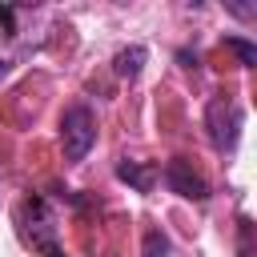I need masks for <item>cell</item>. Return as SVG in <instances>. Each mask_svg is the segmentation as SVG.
<instances>
[{
  "instance_id": "6da1fadb",
  "label": "cell",
  "mask_w": 257,
  "mask_h": 257,
  "mask_svg": "<svg viewBox=\"0 0 257 257\" xmlns=\"http://www.w3.org/2000/svg\"><path fill=\"white\" fill-rule=\"evenodd\" d=\"M205 133L217 153H233L241 141V104L233 96H213L205 104Z\"/></svg>"
},
{
  "instance_id": "7a4b0ae2",
  "label": "cell",
  "mask_w": 257,
  "mask_h": 257,
  "mask_svg": "<svg viewBox=\"0 0 257 257\" xmlns=\"http://www.w3.org/2000/svg\"><path fill=\"white\" fill-rule=\"evenodd\" d=\"M60 141H64V157L68 161H84L88 149L96 145V116L88 104H68L60 116Z\"/></svg>"
},
{
  "instance_id": "3957f363",
  "label": "cell",
  "mask_w": 257,
  "mask_h": 257,
  "mask_svg": "<svg viewBox=\"0 0 257 257\" xmlns=\"http://www.w3.org/2000/svg\"><path fill=\"white\" fill-rule=\"evenodd\" d=\"M161 177H165L169 193H177V197H185V201H209V181L193 169V161L173 157V161L161 169Z\"/></svg>"
},
{
  "instance_id": "277c9868",
  "label": "cell",
  "mask_w": 257,
  "mask_h": 257,
  "mask_svg": "<svg viewBox=\"0 0 257 257\" xmlns=\"http://www.w3.org/2000/svg\"><path fill=\"white\" fill-rule=\"evenodd\" d=\"M116 177H120L124 185H133L137 193H153L161 169H157L153 161H120V165H116Z\"/></svg>"
},
{
  "instance_id": "5b68a950",
  "label": "cell",
  "mask_w": 257,
  "mask_h": 257,
  "mask_svg": "<svg viewBox=\"0 0 257 257\" xmlns=\"http://www.w3.org/2000/svg\"><path fill=\"white\" fill-rule=\"evenodd\" d=\"M145 60H149V52H145L141 44H128V48H120V52H116L112 68H116V76H120V80H137V76H141V68H145Z\"/></svg>"
},
{
  "instance_id": "8992f818",
  "label": "cell",
  "mask_w": 257,
  "mask_h": 257,
  "mask_svg": "<svg viewBox=\"0 0 257 257\" xmlns=\"http://www.w3.org/2000/svg\"><path fill=\"white\" fill-rule=\"evenodd\" d=\"M225 48L245 64V68H257V44L245 40V36H225Z\"/></svg>"
},
{
  "instance_id": "52a82bcc",
  "label": "cell",
  "mask_w": 257,
  "mask_h": 257,
  "mask_svg": "<svg viewBox=\"0 0 257 257\" xmlns=\"http://www.w3.org/2000/svg\"><path fill=\"white\" fill-rule=\"evenodd\" d=\"M141 257H169V237L161 229H149L145 233V245H141Z\"/></svg>"
},
{
  "instance_id": "ba28073f",
  "label": "cell",
  "mask_w": 257,
  "mask_h": 257,
  "mask_svg": "<svg viewBox=\"0 0 257 257\" xmlns=\"http://www.w3.org/2000/svg\"><path fill=\"white\" fill-rule=\"evenodd\" d=\"M225 12L237 20H257V4H241V0H225Z\"/></svg>"
},
{
  "instance_id": "9c48e42d",
  "label": "cell",
  "mask_w": 257,
  "mask_h": 257,
  "mask_svg": "<svg viewBox=\"0 0 257 257\" xmlns=\"http://www.w3.org/2000/svg\"><path fill=\"white\" fill-rule=\"evenodd\" d=\"M237 257H257V249H253V245H241V249H237Z\"/></svg>"
},
{
  "instance_id": "30bf717a",
  "label": "cell",
  "mask_w": 257,
  "mask_h": 257,
  "mask_svg": "<svg viewBox=\"0 0 257 257\" xmlns=\"http://www.w3.org/2000/svg\"><path fill=\"white\" fill-rule=\"evenodd\" d=\"M4 76H8V60H0V80H4Z\"/></svg>"
}]
</instances>
